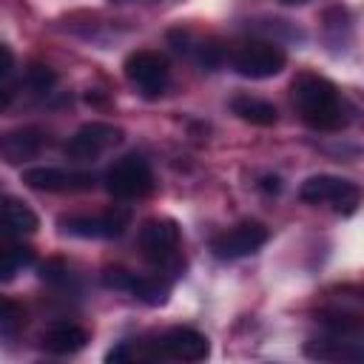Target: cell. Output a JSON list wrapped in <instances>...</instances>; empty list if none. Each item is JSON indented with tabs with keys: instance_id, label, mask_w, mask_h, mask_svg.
Masks as SVG:
<instances>
[{
	"instance_id": "obj_7",
	"label": "cell",
	"mask_w": 364,
	"mask_h": 364,
	"mask_svg": "<svg viewBox=\"0 0 364 364\" xmlns=\"http://www.w3.org/2000/svg\"><path fill=\"white\" fill-rule=\"evenodd\" d=\"M287 65V54L282 46L267 43V40H250L245 43L236 54H233V68L236 74L247 77V80H267L282 74V68Z\"/></svg>"
},
{
	"instance_id": "obj_23",
	"label": "cell",
	"mask_w": 364,
	"mask_h": 364,
	"mask_svg": "<svg viewBox=\"0 0 364 364\" xmlns=\"http://www.w3.org/2000/svg\"><path fill=\"white\" fill-rule=\"evenodd\" d=\"M11 68H14V54L6 43H0V80H6L11 74Z\"/></svg>"
},
{
	"instance_id": "obj_17",
	"label": "cell",
	"mask_w": 364,
	"mask_h": 364,
	"mask_svg": "<svg viewBox=\"0 0 364 364\" xmlns=\"http://www.w3.org/2000/svg\"><path fill=\"white\" fill-rule=\"evenodd\" d=\"M23 327H26V307L17 299L0 293V333L3 336H14Z\"/></svg>"
},
{
	"instance_id": "obj_26",
	"label": "cell",
	"mask_w": 364,
	"mask_h": 364,
	"mask_svg": "<svg viewBox=\"0 0 364 364\" xmlns=\"http://www.w3.org/2000/svg\"><path fill=\"white\" fill-rule=\"evenodd\" d=\"M9 102H11V94H9V91H3V88H0V111H3V108H6V105H9Z\"/></svg>"
},
{
	"instance_id": "obj_20",
	"label": "cell",
	"mask_w": 364,
	"mask_h": 364,
	"mask_svg": "<svg viewBox=\"0 0 364 364\" xmlns=\"http://www.w3.org/2000/svg\"><path fill=\"white\" fill-rule=\"evenodd\" d=\"M65 273H68V267H65L63 259H46V262L40 264V279H43V282H63Z\"/></svg>"
},
{
	"instance_id": "obj_24",
	"label": "cell",
	"mask_w": 364,
	"mask_h": 364,
	"mask_svg": "<svg viewBox=\"0 0 364 364\" xmlns=\"http://www.w3.org/2000/svg\"><path fill=\"white\" fill-rule=\"evenodd\" d=\"M11 259H14L17 267H20V264H31V262H34V250L26 247V245H11Z\"/></svg>"
},
{
	"instance_id": "obj_18",
	"label": "cell",
	"mask_w": 364,
	"mask_h": 364,
	"mask_svg": "<svg viewBox=\"0 0 364 364\" xmlns=\"http://www.w3.org/2000/svg\"><path fill=\"white\" fill-rule=\"evenodd\" d=\"M26 77H28V82H31L37 91H48V88L57 82V71H54L51 65H46V63H31L28 71H26Z\"/></svg>"
},
{
	"instance_id": "obj_12",
	"label": "cell",
	"mask_w": 364,
	"mask_h": 364,
	"mask_svg": "<svg viewBox=\"0 0 364 364\" xmlns=\"http://www.w3.org/2000/svg\"><path fill=\"white\" fill-rule=\"evenodd\" d=\"M37 228H40V219L23 199H14V196L0 199V233L3 236H14V239L31 236L37 233Z\"/></svg>"
},
{
	"instance_id": "obj_13",
	"label": "cell",
	"mask_w": 364,
	"mask_h": 364,
	"mask_svg": "<svg viewBox=\"0 0 364 364\" xmlns=\"http://www.w3.org/2000/svg\"><path fill=\"white\" fill-rule=\"evenodd\" d=\"M43 350L51 355H74L88 344V330L71 321H60L43 333Z\"/></svg>"
},
{
	"instance_id": "obj_8",
	"label": "cell",
	"mask_w": 364,
	"mask_h": 364,
	"mask_svg": "<svg viewBox=\"0 0 364 364\" xmlns=\"http://www.w3.org/2000/svg\"><path fill=\"white\" fill-rule=\"evenodd\" d=\"M125 139V131L119 125L111 122H85L82 128L74 131V136L65 142V156L77 159V162H91L97 156H102L105 151H111L114 145H119Z\"/></svg>"
},
{
	"instance_id": "obj_9",
	"label": "cell",
	"mask_w": 364,
	"mask_h": 364,
	"mask_svg": "<svg viewBox=\"0 0 364 364\" xmlns=\"http://www.w3.org/2000/svg\"><path fill=\"white\" fill-rule=\"evenodd\" d=\"M270 239V230L262 222H239L230 230H225L222 236H216L210 242V250L216 259H245L250 253H256L264 242Z\"/></svg>"
},
{
	"instance_id": "obj_6",
	"label": "cell",
	"mask_w": 364,
	"mask_h": 364,
	"mask_svg": "<svg viewBox=\"0 0 364 364\" xmlns=\"http://www.w3.org/2000/svg\"><path fill=\"white\" fill-rule=\"evenodd\" d=\"M131 213L122 208H111L105 213H71V216H60L57 228L65 236H77V239H114L122 236V230L128 228Z\"/></svg>"
},
{
	"instance_id": "obj_22",
	"label": "cell",
	"mask_w": 364,
	"mask_h": 364,
	"mask_svg": "<svg viewBox=\"0 0 364 364\" xmlns=\"http://www.w3.org/2000/svg\"><path fill=\"white\" fill-rule=\"evenodd\" d=\"M0 239H3V233H0ZM14 270H17V264L11 259V247H3V242H0V282H9L14 276Z\"/></svg>"
},
{
	"instance_id": "obj_21",
	"label": "cell",
	"mask_w": 364,
	"mask_h": 364,
	"mask_svg": "<svg viewBox=\"0 0 364 364\" xmlns=\"http://www.w3.org/2000/svg\"><path fill=\"white\" fill-rule=\"evenodd\" d=\"M142 355H145V353H139L136 347L119 344V347H114V350L105 353V361H131V358H142Z\"/></svg>"
},
{
	"instance_id": "obj_15",
	"label": "cell",
	"mask_w": 364,
	"mask_h": 364,
	"mask_svg": "<svg viewBox=\"0 0 364 364\" xmlns=\"http://www.w3.org/2000/svg\"><path fill=\"white\" fill-rule=\"evenodd\" d=\"M230 111H233L242 122L256 125V128H270V125H276V119H279L276 105L267 102V100H262V97H253V94H236V97L230 100Z\"/></svg>"
},
{
	"instance_id": "obj_2",
	"label": "cell",
	"mask_w": 364,
	"mask_h": 364,
	"mask_svg": "<svg viewBox=\"0 0 364 364\" xmlns=\"http://www.w3.org/2000/svg\"><path fill=\"white\" fill-rule=\"evenodd\" d=\"M136 242H139L142 259L148 264H154L156 270L179 276V270L185 267V262H182V228L171 216L145 219Z\"/></svg>"
},
{
	"instance_id": "obj_11",
	"label": "cell",
	"mask_w": 364,
	"mask_h": 364,
	"mask_svg": "<svg viewBox=\"0 0 364 364\" xmlns=\"http://www.w3.org/2000/svg\"><path fill=\"white\" fill-rule=\"evenodd\" d=\"M156 353L165 358H173V361H205L210 353V344H208L205 333L179 324V327H171L159 336Z\"/></svg>"
},
{
	"instance_id": "obj_27",
	"label": "cell",
	"mask_w": 364,
	"mask_h": 364,
	"mask_svg": "<svg viewBox=\"0 0 364 364\" xmlns=\"http://www.w3.org/2000/svg\"><path fill=\"white\" fill-rule=\"evenodd\" d=\"M279 3H284V6H301V3H307V0H279Z\"/></svg>"
},
{
	"instance_id": "obj_10",
	"label": "cell",
	"mask_w": 364,
	"mask_h": 364,
	"mask_svg": "<svg viewBox=\"0 0 364 364\" xmlns=\"http://www.w3.org/2000/svg\"><path fill=\"white\" fill-rule=\"evenodd\" d=\"M23 182L31 191H43V193H77V191H88L94 185V176L85 173V171L37 165V168H26L23 171Z\"/></svg>"
},
{
	"instance_id": "obj_14",
	"label": "cell",
	"mask_w": 364,
	"mask_h": 364,
	"mask_svg": "<svg viewBox=\"0 0 364 364\" xmlns=\"http://www.w3.org/2000/svg\"><path fill=\"white\" fill-rule=\"evenodd\" d=\"M43 142H46L43 131H37V128H20V131H11V134H6L0 139V154H3L6 162L17 165V162H26V159L37 156L40 148H43Z\"/></svg>"
},
{
	"instance_id": "obj_25",
	"label": "cell",
	"mask_w": 364,
	"mask_h": 364,
	"mask_svg": "<svg viewBox=\"0 0 364 364\" xmlns=\"http://www.w3.org/2000/svg\"><path fill=\"white\" fill-rule=\"evenodd\" d=\"M262 188L276 193V191H279V176H264V179H262Z\"/></svg>"
},
{
	"instance_id": "obj_1",
	"label": "cell",
	"mask_w": 364,
	"mask_h": 364,
	"mask_svg": "<svg viewBox=\"0 0 364 364\" xmlns=\"http://www.w3.org/2000/svg\"><path fill=\"white\" fill-rule=\"evenodd\" d=\"M290 97L301 122L316 131H341L350 122V111L341 100V91L321 74H296L290 82Z\"/></svg>"
},
{
	"instance_id": "obj_3",
	"label": "cell",
	"mask_w": 364,
	"mask_h": 364,
	"mask_svg": "<svg viewBox=\"0 0 364 364\" xmlns=\"http://www.w3.org/2000/svg\"><path fill=\"white\" fill-rule=\"evenodd\" d=\"M122 74L128 80V85L145 97V100H156L162 97V91L168 88L171 80V65L165 60V54L154 51V48H139L131 51L122 63Z\"/></svg>"
},
{
	"instance_id": "obj_19",
	"label": "cell",
	"mask_w": 364,
	"mask_h": 364,
	"mask_svg": "<svg viewBox=\"0 0 364 364\" xmlns=\"http://www.w3.org/2000/svg\"><path fill=\"white\" fill-rule=\"evenodd\" d=\"M131 279H134V273L125 270V267H105L102 270V284L111 287V290H128Z\"/></svg>"
},
{
	"instance_id": "obj_28",
	"label": "cell",
	"mask_w": 364,
	"mask_h": 364,
	"mask_svg": "<svg viewBox=\"0 0 364 364\" xmlns=\"http://www.w3.org/2000/svg\"><path fill=\"white\" fill-rule=\"evenodd\" d=\"M114 3H128V0H114Z\"/></svg>"
},
{
	"instance_id": "obj_5",
	"label": "cell",
	"mask_w": 364,
	"mask_h": 364,
	"mask_svg": "<svg viewBox=\"0 0 364 364\" xmlns=\"http://www.w3.org/2000/svg\"><path fill=\"white\" fill-rule=\"evenodd\" d=\"M299 196L301 202L307 205H330L336 213L341 216H350L355 213L358 202H361V191L355 182L350 179H341V176H333V173H316V176H307L299 188Z\"/></svg>"
},
{
	"instance_id": "obj_16",
	"label": "cell",
	"mask_w": 364,
	"mask_h": 364,
	"mask_svg": "<svg viewBox=\"0 0 364 364\" xmlns=\"http://www.w3.org/2000/svg\"><path fill=\"white\" fill-rule=\"evenodd\" d=\"M128 293H134L139 301H145V304H151V307H159V304H165L168 296H171V282H168L165 276H136V273H134Z\"/></svg>"
},
{
	"instance_id": "obj_4",
	"label": "cell",
	"mask_w": 364,
	"mask_h": 364,
	"mask_svg": "<svg viewBox=\"0 0 364 364\" xmlns=\"http://www.w3.org/2000/svg\"><path fill=\"white\" fill-rule=\"evenodd\" d=\"M154 171L139 154H125L105 171V191L114 199H145L154 193Z\"/></svg>"
}]
</instances>
